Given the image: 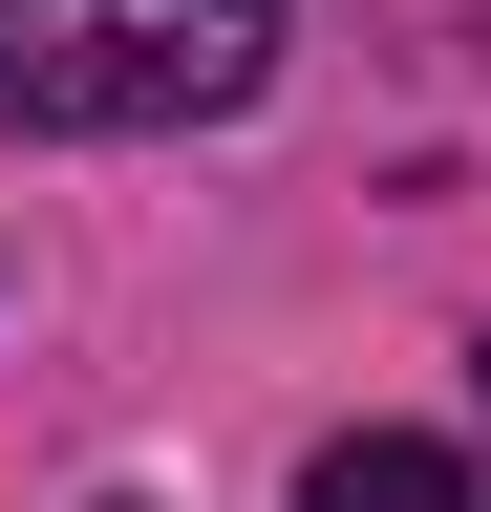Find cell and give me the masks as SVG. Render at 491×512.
<instances>
[{
	"label": "cell",
	"instance_id": "6da1fadb",
	"mask_svg": "<svg viewBox=\"0 0 491 512\" xmlns=\"http://www.w3.org/2000/svg\"><path fill=\"white\" fill-rule=\"evenodd\" d=\"M278 86V0H0V128H193Z\"/></svg>",
	"mask_w": 491,
	"mask_h": 512
},
{
	"label": "cell",
	"instance_id": "7a4b0ae2",
	"mask_svg": "<svg viewBox=\"0 0 491 512\" xmlns=\"http://www.w3.org/2000/svg\"><path fill=\"white\" fill-rule=\"evenodd\" d=\"M299 512H470V470H449L427 427H342L321 470H299Z\"/></svg>",
	"mask_w": 491,
	"mask_h": 512
}]
</instances>
